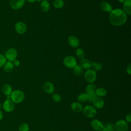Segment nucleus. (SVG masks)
<instances>
[{
    "mask_svg": "<svg viewBox=\"0 0 131 131\" xmlns=\"http://www.w3.org/2000/svg\"><path fill=\"white\" fill-rule=\"evenodd\" d=\"M102 130L103 131H115L114 124L112 123H106L103 125Z\"/></svg>",
    "mask_w": 131,
    "mask_h": 131,
    "instance_id": "25",
    "label": "nucleus"
},
{
    "mask_svg": "<svg viewBox=\"0 0 131 131\" xmlns=\"http://www.w3.org/2000/svg\"><path fill=\"white\" fill-rule=\"evenodd\" d=\"M7 61V59L5 56L2 54H0V68L4 66Z\"/></svg>",
    "mask_w": 131,
    "mask_h": 131,
    "instance_id": "33",
    "label": "nucleus"
},
{
    "mask_svg": "<svg viewBox=\"0 0 131 131\" xmlns=\"http://www.w3.org/2000/svg\"><path fill=\"white\" fill-rule=\"evenodd\" d=\"M18 130L19 131H29V125L26 123H23L19 125Z\"/></svg>",
    "mask_w": 131,
    "mask_h": 131,
    "instance_id": "30",
    "label": "nucleus"
},
{
    "mask_svg": "<svg viewBox=\"0 0 131 131\" xmlns=\"http://www.w3.org/2000/svg\"><path fill=\"white\" fill-rule=\"evenodd\" d=\"M3 113L0 110V121L1 120H2L3 119Z\"/></svg>",
    "mask_w": 131,
    "mask_h": 131,
    "instance_id": "37",
    "label": "nucleus"
},
{
    "mask_svg": "<svg viewBox=\"0 0 131 131\" xmlns=\"http://www.w3.org/2000/svg\"><path fill=\"white\" fill-rule=\"evenodd\" d=\"M77 100L80 102H84L88 100V94L86 93H82L80 94L78 97Z\"/></svg>",
    "mask_w": 131,
    "mask_h": 131,
    "instance_id": "28",
    "label": "nucleus"
},
{
    "mask_svg": "<svg viewBox=\"0 0 131 131\" xmlns=\"http://www.w3.org/2000/svg\"><path fill=\"white\" fill-rule=\"evenodd\" d=\"M73 73L76 76H80L83 72L82 67L78 64H76L73 68Z\"/></svg>",
    "mask_w": 131,
    "mask_h": 131,
    "instance_id": "26",
    "label": "nucleus"
},
{
    "mask_svg": "<svg viewBox=\"0 0 131 131\" xmlns=\"http://www.w3.org/2000/svg\"><path fill=\"white\" fill-rule=\"evenodd\" d=\"M100 7L102 10L106 12L110 13L113 10L112 5L109 3L105 1H103L100 4Z\"/></svg>",
    "mask_w": 131,
    "mask_h": 131,
    "instance_id": "15",
    "label": "nucleus"
},
{
    "mask_svg": "<svg viewBox=\"0 0 131 131\" xmlns=\"http://www.w3.org/2000/svg\"><path fill=\"white\" fill-rule=\"evenodd\" d=\"M76 55L78 58L82 59L84 58L85 56V52L82 49L78 48L76 50Z\"/></svg>",
    "mask_w": 131,
    "mask_h": 131,
    "instance_id": "29",
    "label": "nucleus"
},
{
    "mask_svg": "<svg viewBox=\"0 0 131 131\" xmlns=\"http://www.w3.org/2000/svg\"><path fill=\"white\" fill-rule=\"evenodd\" d=\"M79 65L84 69H90L91 67V62L86 58L81 59L79 61Z\"/></svg>",
    "mask_w": 131,
    "mask_h": 131,
    "instance_id": "17",
    "label": "nucleus"
},
{
    "mask_svg": "<svg viewBox=\"0 0 131 131\" xmlns=\"http://www.w3.org/2000/svg\"><path fill=\"white\" fill-rule=\"evenodd\" d=\"M91 126L94 130L98 131L102 129L103 124L100 121L97 119H94L91 122Z\"/></svg>",
    "mask_w": 131,
    "mask_h": 131,
    "instance_id": "14",
    "label": "nucleus"
},
{
    "mask_svg": "<svg viewBox=\"0 0 131 131\" xmlns=\"http://www.w3.org/2000/svg\"><path fill=\"white\" fill-rule=\"evenodd\" d=\"M11 100L15 103H19L21 102L25 98V94L24 92L20 90H15L12 91L10 95Z\"/></svg>",
    "mask_w": 131,
    "mask_h": 131,
    "instance_id": "2",
    "label": "nucleus"
},
{
    "mask_svg": "<svg viewBox=\"0 0 131 131\" xmlns=\"http://www.w3.org/2000/svg\"><path fill=\"white\" fill-rule=\"evenodd\" d=\"M94 106V107H96L98 109H100L103 107L104 105V101L102 98L99 97H96V98L92 102Z\"/></svg>",
    "mask_w": 131,
    "mask_h": 131,
    "instance_id": "12",
    "label": "nucleus"
},
{
    "mask_svg": "<svg viewBox=\"0 0 131 131\" xmlns=\"http://www.w3.org/2000/svg\"><path fill=\"white\" fill-rule=\"evenodd\" d=\"M126 72L129 75L131 74V64H129L127 66V67L126 68Z\"/></svg>",
    "mask_w": 131,
    "mask_h": 131,
    "instance_id": "36",
    "label": "nucleus"
},
{
    "mask_svg": "<svg viewBox=\"0 0 131 131\" xmlns=\"http://www.w3.org/2000/svg\"><path fill=\"white\" fill-rule=\"evenodd\" d=\"M84 78L86 82L92 83L96 80V72L93 69H88L84 73Z\"/></svg>",
    "mask_w": 131,
    "mask_h": 131,
    "instance_id": "3",
    "label": "nucleus"
},
{
    "mask_svg": "<svg viewBox=\"0 0 131 131\" xmlns=\"http://www.w3.org/2000/svg\"><path fill=\"white\" fill-rule=\"evenodd\" d=\"M25 1L26 0H10L9 4L13 9L18 10L24 6Z\"/></svg>",
    "mask_w": 131,
    "mask_h": 131,
    "instance_id": "8",
    "label": "nucleus"
},
{
    "mask_svg": "<svg viewBox=\"0 0 131 131\" xmlns=\"http://www.w3.org/2000/svg\"><path fill=\"white\" fill-rule=\"evenodd\" d=\"M27 1L30 3H34L36 1H37V0H27Z\"/></svg>",
    "mask_w": 131,
    "mask_h": 131,
    "instance_id": "38",
    "label": "nucleus"
},
{
    "mask_svg": "<svg viewBox=\"0 0 131 131\" xmlns=\"http://www.w3.org/2000/svg\"><path fill=\"white\" fill-rule=\"evenodd\" d=\"M17 56V51L16 49L14 48H10L8 49L6 53L5 56L7 60L12 62L14 59H16Z\"/></svg>",
    "mask_w": 131,
    "mask_h": 131,
    "instance_id": "7",
    "label": "nucleus"
},
{
    "mask_svg": "<svg viewBox=\"0 0 131 131\" xmlns=\"http://www.w3.org/2000/svg\"><path fill=\"white\" fill-rule=\"evenodd\" d=\"M115 131H128L127 122L124 120H118L114 125Z\"/></svg>",
    "mask_w": 131,
    "mask_h": 131,
    "instance_id": "5",
    "label": "nucleus"
},
{
    "mask_svg": "<svg viewBox=\"0 0 131 131\" xmlns=\"http://www.w3.org/2000/svg\"><path fill=\"white\" fill-rule=\"evenodd\" d=\"M3 107L4 110L7 112H12L15 108L14 103L10 99L5 100L3 103Z\"/></svg>",
    "mask_w": 131,
    "mask_h": 131,
    "instance_id": "10",
    "label": "nucleus"
},
{
    "mask_svg": "<svg viewBox=\"0 0 131 131\" xmlns=\"http://www.w3.org/2000/svg\"><path fill=\"white\" fill-rule=\"evenodd\" d=\"M41 0H37V1H38V2H40Z\"/></svg>",
    "mask_w": 131,
    "mask_h": 131,
    "instance_id": "40",
    "label": "nucleus"
},
{
    "mask_svg": "<svg viewBox=\"0 0 131 131\" xmlns=\"http://www.w3.org/2000/svg\"><path fill=\"white\" fill-rule=\"evenodd\" d=\"M127 20V15L121 9L112 10L109 15L110 23L115 26H120L124 25Z\"/></svg>",
    "mask_w": 131,
    "mask_h": 131,
    "instance_id": "1",
    "label": "nucleus"
},
{
    "mask_svg": "<svg viewBox=\"0 0 131 131\" xmlns=\"http://www.w3.org/2000/svg\"><path fill=\"white\" fill-rule=\"evenodd\" d=\"M69 44L73 48H77L79 45V40L78 38L74 35L70 36L68 38Z\"/></svg>",
    "mask_w": 131,
    "mask_h": 131,
    "instance_id": "13",
    "label": "nucleus"
},
{
    "mask_svg": "<svg viewBox=\"0 0 131 131\" xmlns=\"http://www.w3.org/2000/svg\"><path fill=\"white\" fill-rule=\"evenodd\" d=\"M130 5H131V0H126L123 4V11L127 15H130L131 14V8H130Z\"/></svg>",
    "mask_w": 131,
    "mask_h": 131,
    "instance_id": "18",
    "label": "nucleus"
},
{
    "mask_svg": "<svg viewBox=\"0 0 131 131\" xmlns=\"http://www.w3.org/2000/svg\"><path fill=\"white\" fill-rule=\"evenodd\" d=\"M53 5L55 8L60 9L64 6V2L63 0H54Z\"/></svg>",
    "mask_w": 131,
    "mask_h": 131,
    "instance_id": "27",
    "label": "nucleus"
},
{
    "mask_svg": "<svg viewBox=\"0 0 131 131\" xmlns=\"http://www.w3.org/2000/svg\"><path fill=\"white\" fill-rule=\"evenodd\" d=\"M98 131H103L102 129H101V130H98Z\"/></svg>",
    "mask_w": 131,
    "mask_h": 131,
    "instance_id": "41",
    "label": "nucleus"
},
{
    "mask_svg": "<svg viewBox=\"0 0 131 131\" xmlns=\"http://www.w3.org/2000/svg\"><path fill=\"white\" fill-rule=\"evenodd\" d=\"M41 9L43 12H47L50 9V4L47 0H43L40 4Z\"/></svg>",
    "mask_w": 131,
    "mask_h": 131,
    "instance_id": "22",
    "label": "nucleus"
},
{
    "mask_svg": "<svg viewBox=\"0 0 131 131\" xmlns=\"http://www.w3.org/2000/svg\"><path fill=\"white\" fill-rule=\"evenodd\" d=\"M72 110L76 113H80L82 111L83 106L80 102H74L71 104V105Z\"/></svg>",
    "mask_w": 131,
    "mask_h": 131,
    "instance_id": "16",
    "label": "nucleus"
},
{
    "mask_svg": "<svg viewBox=\"0 0 131 131\" xmlns=\"http://www.w3.org/2000/svg\"><path fill=\"white\" fill-rule=\"evenodd\" d=\"M14 68V65L12 63V62L11 61H6L5 64L4 66V70L5 72L7 73H9L11 72Z\"/></svg>",
    "mask_w": 131,
    "mask_h": 131,
    "instance_id": "20",
    "label": "nucleus"
},
{
    "mask_svg": "<svg viewBox=\"0 0 131 131\" xmlns=\"http://www.w3.org/2000/svg\"><path fill=\"white\" fill-rule=\"evenodd\" d=\"M12 63H13V64L14 66L18 67V66H19V64H20V62H19V61L18 59H14V60L12 61Z\"/></svg>",
    "mask_w": 131,
    "mask_h": 131,
    "instance_id": "35",
    "label": "nucleus"
},
{
    "mask_svg": "<svg viewBox=\"0 0 131 131\" xmlns=\"http://www.w3.org/2000/svg\"><path fill=\"white\" fill-rule=\"evenodd\" d=\"M125 119H126V121L127 123H129L131 121V114L130 113L126 115Z\"/></svg>",
    "mask_w": 131,
    "mask_h": 131,
    "instance_id": "34",
    "label": "nucleus"
},
{
    "mask_svg": "<svg viewBox=\"0 0 131 131\" xmlns=\"http://www.w3.org/2000/svg\"><path fill=\"white\" fill-rule=\"evenodd\" d=\"M15 29L17 33L23 34L27 30V26L24 22L18 21L15 25Z\"/></svg>",
    "mask_w": 131,
    "mask_h": 131,
    "instance_id": "9",
    "label": "nucleus"
},
{
    "mask_svg": "<svg viewBox=\"0 0 131 131\" xmlns=\"http://www.w3.org/2000/svg\"><path fill=\"white\" fill-rule=\"evenodd\" d=\"M91 67L93 68V70H94L95 72H98L101 70L102 68V64L100 62H91Z\"/></svg>",
    "mask_w": 131,
    "mask_h": 131,
    "instance_id": "24",
    "label": "nucleus"
},
{
    "mask_svg": "<svg viewBox=\"0 0 131 131\" xmlns=\"http://www.w3.org/2000/svg\"><path fill=\"white\" fill-rule=\"evenodd\" d=\"M95 93L97 97H104L106 95L107 91L104 88H99L96 89Z\"/></svg>",
    "mask_w": 131,
    "mask_h": 131,
    "instance_id": "21",
    "label": "nucleus"
},
{
    "mask_svg": "<svg viewBox=\"0 0 131 131\" xmlns=\"http://www.w3.org/2000/svg\"><path fill=\"white\" fill-rule=\"evenodd\" d=\"M96 90V85L93 83H90L89 84H88L85 89L86 93L88 94L95 93Z\"/></svg>",
    "mask_w": 131,
    "mask_h": 131,
    "instance_id": "23",
    "label": "nucleus"
},
{
    "mask_svg": "<svg viewBox=\"0 0 131 131\" xmlns=\"http://www.w3.org/2000/svg\"><path fill=\"white\" fill-rule=\"evenodd\" d=\"M2 92L4 94L7 96L10 95L12 92V88L10 85L8 84H5L2 87Z\"/></svg>",
    "mask_w": 131,
    "mask_h": 131,
    "instance_id": "19",
    "label": "nucleus"
},
{
    "mask_svg": "<svg viewBox=\"0 0 131 131\" xmlns=\"http://www.w3.org/2000/svg\"><path fill=\"white\" fill-rule=\"evenodd\" d=\"M96 97H97V96L95 94V93H88V100L89 101H91V102H93V100L96 98Z\"/></svg>",
    "mask_w": 131,
    "mask_h": 131,
    "instance_id": "32",
    "label": "nucleus"
},
{
    "mask_svg": "<svg viewBox=\"0 0 131 131\" xmlns=\"http://www.w3.org/2000/svg\"><path fill=\"white\" fill-rule=\"evenodd\" d=\"M82 111L84 115L89 118H94L97 114L95 107L89 105H86L84 108H83Z\"/></svg>",
    "mask_w": 131,
    "mask_h": 131,
    "instance_id": "4",
    "label": "nucleus"
},
{
    "mask_svg": "<svg viewBox=\"0 0 131 131\" xmlns=\"http://www.w3.org/2000/svg\"><path fill=\"white\" fill-rule=\"evenodd\" d=\"M126 0H118V1L121 3H123Z\"/></svg>",
    "mask_w": 131,
    "mask_h": 131,
    "instance_id": "39",
    "label": "nucleus"
},
{
    "mask_svg": "<svg viewBox=\"0 0 131 131\" xmlns=\"http://www.w3.org/2000/svg\"><path fill=\"white\" fill-rule=\"evenodd\" d=\"M63 63L64 65L69 68H73L77 64V61L75 58L71 55L66 56L63 60Z\"/></svg>",
    "mask_w": 131,
    "mask_h": 131,
    "instance_id": "6",
    "label": "nucleus"
},
{
    "mask_svg": "<svg viewBox=\"0 0 131 131\" xmlns=\"http://www.w3.org/2000/svg\"><path fill=\"white\" fill-rule=\"evenodd\" d=\"M52 99L56 102H59L61 100V97L59 94L57 93H53L52 96Z\"/></svg>",
    "mask_w": 131,
    "mask_h": 131,
    "instance_id": "31",
    "label": "nucleus"
},
{
    "mask_svg": "<svg viewBox=\"0 0 131 131\" xmlns=\"http://www.w3.org/2000/svg\"><path fill=\"white\" fill-rule=\"evenodd\" d=\"M43 89L45 93L47 94H52L54 91V86L52 83L47 81L44 83Z\"/></svg>",
    "mask_w": 131,
    "mask_h": 131,
    "instance_id": "11",
    "label": "nucleus"
}]
</instances>
